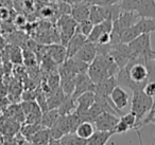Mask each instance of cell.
Masks as SVG:
<instances>
[{
  "instance_id": "cell-1",
  "label": "cell",
  "mask_w": 155,
  "mask_h": 145,
  "mask_svg": "<svg viewBox=\"0 0 155 145\" xmlns=\"http://www.w3.org/2000/svg\"><path fill=\"white\" fill-rule=\"evenodd\" d=\"M119 67L110 54L98 53L95 60L89 64L87 74L95 84L104 81L110 76H116Z\"/></svg>"
},
{
  "instance_id": "cell-2",
  "label": "cell",
  "mask_w": 155,
  "mask_h": 145,
  "mask_svg": "<svg viewBox=\"0 0 155 145\" xmlns=\"http://www.w3.org/2000/svg\"><path fill=\"white\" fill-rule=\"evenodd\" d=\"M153 98L146 93L143 89L133 91V96L131 101V111L137 117L139 128L142 126V119L144 115L152 109Z\"/></svg>"
},
{
  "instance_id": "cell-3",
  "label": "cell",
  "mask_w": 155,
  "mask_h": 145,
  "mask_svg": "<svg viewBox=\"0 0 155 145\" xmlns=\"http://www.w3.org/2000/svg\"><path fill=\"white\" fill-rule=\"evenodd\" d=\"M139 16L135 12L122 11L116 20L113 21V31H112V45L120 43V36L127 29L135 24L139 20Z\"/></svg>"
},
{
  "instance_id": "cell-4",
  "label": "cell",
  "mask_w": 155,
  "mask_h": 145,
  "mask_svg": "<svg viewBox=\"0 0 155 145\" xmlns=\"http://www.w3.org/2000/svg\"><path fill=\"white\" fill-rule=\"evenodd\" d=\"M133 57H143L144 60H155V51L151 46V34L144 33L129 43Z\"/></svg>"
},
{
  "instance_id": "cell-5",
  "label": "cell",
  "mask_w": 155,
  "mask_h": 145,
  "mask_svg": "<svg viewBox=\"0 0 155 145\" xmlns=\"http://www.w3.org/2000/svg\"><path fill=\"white\" fill-rule=\"evenodd\" d=\"M78 21L71 15H62L58 18V27L60 30V40L66 47L68 40L77 31Z\"/></svg>"
},
{
  "instance_id": "cell-6",
  "label": "cell",
  "mask_w": 155,
  "mask_h": 145,
  "mask_svg": "<svg viewBox=\"0 0 155 145\" xmlns=\"http://www.w3.org/2000/svg\"><path fill=\"white\" fill-rule=\"evenodd\" d=\"M110 102L112 106L120 115H122V110L127 108L130 104V95L120 85H117L110 93Z\"/></svg>"
},
{
  "instance_id": "cell-7",
  "label": "cell",
  "mask_w": 155,
  "mask_h": 145,
  "mask_svg": "<svg viewBox=\"0 0 155 145\" xmlns=\"http://www.w3.org/2000/svg\"><path fill=\"white\" fill-rule=\"evenodd\" d=\"M119 119H120V117L115 114V113L103 111L94 120V124H95V127L97 130L114 131L117 123L119 122Z\"/></svg>"
},
{
  "instance_id": "cell-8",
  "label": "cell",
  "mask_w": 155,
  "mask_h": 145,
  "mask_svg": "<svg viewBox=\"0 0 155 145\" xmlns=\"http://www.w3.org/2000/svg\"><path fill=\"white\" fill-rule=\"evenodd\" d=\"M95 88L96 84L91 81L87 73H79L75 76V86L72 96L77 98L86 91H95Z\"/></svg>"
},
{
  "instance_id": "cell-9",
  "label": "cell",
  "mask_w": 155,
  "mask_h": 145,
  "mask_svg": "<svg viewBox=\"0 0 155 145\" xmlns=\"http://www.w3.org/2000/svg\"><path fill=\"white\" fill-rule=\"evenodd\" d=\"M20 130V122L9 115L0 117V134L5 137H15Z\"/></svg>"
},
{
  "instance_id": "cell-10",
  "label": "cell",
  "mask_w": 155,
  "mask_h": 145,
  "mask_svg": "<svg viewBox=\"0 0 155 145\" xmlns=\"http://www.w3.org/2000/svg\"><path fill=\"white\" fill-rule=\"evenodd\" d=\"M97 54H98L97 44L87 40L86 43L83 45V47L75 53L74 56L77 58H79V60L87 63V64H91V63L95 60Z\"/></svg>"
},
{
  "instance_id": "cell-11",
  "label": "cell",
  "mask_w": 155,
  "mask_h": 145,
  "mask_svg": "<svg viewBox=\"0 0 155 145\" xmlns=\"http://www.w3.org/2000/svg\"><path fill=\"white\" fill-rule=\"evenodd\" d=\"M112 31H113V20L106 19L104 21L100 22V24H94V28L91 30V34L87 37V40L97 44L98 39L100 38L101 35H103L104 33H112Z\"/></svg>"
},
{
  "instance_id": "cell-12",
  "label": "cell",
  "mask_w": 155,
  "mask_h": 145,
  "mask_svg": "<svg viewBox=\"0 0 155 145\" xmlns=\"http://www.w3.org/2000/svg\"><path fill=\"white\" fill-rule=\"evenodd\" d=\"M91 8V3H89L87 0H84V1H82V2H80V3L72 5L70 15L72 16L78 22L84 21V20L89 19Z\"/></svg>"
},
{
  "instance_id": "cell-13",
  "label": "cell",
  "mask_w": 155,
  "mask_h": 145,
  "mask_svg": "<svg viewBox=\"0 0 155 145\" xmlns=\"http://www.w3.org/2000/svg\"><path fill=\"white\" fill-rule=\"evenodd\" d=\"M86 41H87L86 36H84L83 34H81V33L75 31V33L71 36V38L69 39L66 45L67 58L74 56L75 53L83 47V45H84Z\"/></svg>"
},
{
  "instance_id": "cell-14",
  "label": "cell",
  "mask_w": 155,
  "mask_h": 145,
  "mask_svg": "<svg viewBox=\"0 0 155 145\" xmlns=\"http://www.w3.org/2000/svg\"><path fill=\"white\" fill-rule=\"evenodd\" d=\"M96 102V93L95 91H86L84 93L81 94L79 98H77V110L75 112L79 115L83 114L84 112H86L93 104Z\"/></svg>"
},
{
  "instance_id": "cell-15",
  "label": "cell",
  "mask_w": 155,
  "mask_h": 145,
  "mask_svg": "<svg viewBox=\"0 0 155 145\" xmlns=\"http://www.w3.org/2000/svg\"><path fill=\"white\" fill-rule=\"evenodd\" d=\"M47 55L55 63L56 65H62L67 60L66 47L63 45H52L48 47Z\"/></svg>"
},
{
  "instance_id": "cell-16",
  "label": "cell",
  "mask_w": 155,
  "mask_h": 145,
  "mask_svg": "<svg viewBox=\"0 0 155 145\" xmlns=\"http://www.w3.org/2000/svg\"><path fill=\"white\" fill-rule=\"evenodd\" d=\"M136 13L139 17L155 18V0H140Z\"/></svg>"
},
{
  "instance_id": "cell-17",
  "label": "cell",
  "mask_w": 155,
  "mask_h": 145,
  "mask_svg": "<svg viewBox=\"0 0 155 145\" xmlns=\"http://www.w3.org/2000/svg\"><path fill=\"white\" fill-rule=\"evenodd\" d=\"M114 131H102V130H96L91 138L86 140V145H105L114 136Z\"/></svg>"
},
{
  "instance_id": "cell-18",
  "label": "cell",
  "mask_w": 155,
  "mask_h": 145,
  "mask_svg": "<svg viewBox=\"0 0 155 145\" xmlns=\"http://www.w3.org/2000/svg\"><path fill=\"white\" fill-rule=\"evenodd\" d=\"M77 98H74L72 96V94H66L65 98L63 100V102L61 103V105L58 107V111H60L61 115H67L70 113L75 112L77 110Z\"/></svg>"
},
{
  "instance_id": "cell-19",
  "label": "cell",
  "mask_w": 155,
  "mask_h": 145,
  "mask_svg": "<svg viewBox=\"0 0 155 145\" xmlns=\"http://www.w3.org/2000/svg\"><path fill=\"white\" fill-rule=\"evenodd\" d=\"M66 96V93L63 91L62 88H55L52 91H50V95L47 98V108L48 109H53L58 108L63 102V100Z\"/></svg>"
},
{
  "instance_id": "cell-20",
  "label": "cell",
  "mask_w": 155,
  "mask_h": 145,
  "mask_svg": "<svg viewBox=\"0 0 155 145\" xmlns=\"http://www.w3.org/2000/svg\"><path fill=\"white\" fill-rule=\"evenodd\" d=\"M60 117H61V113L58 108L48 109V110L44 111L43 117H41V126L45 128H51L56 123V121H58Z\"/></svg>"
},
{
  "instance_id": "cell-21",
  "label": "cell",
  "mask_w": 155,
  "mask_h": 145,
  "mask_svg": "<svg viewBox=\"0 0 155 145\" xmlns=\"http://www.w3.org/2000/svg\"><path fill=\"white\" fill-rule=\"evenodd\" d=\"M135 28L139 35L144 34V33H152L155 32V18H144L140 17L139 20L136 22Z\"/></svg>"
},
{
  "instance_id": "cell-22",
  "label": "cell",
  "mask_w": 155,
  "mask_h": 145,
  "mask_svg": "<svg viewBox=\"0 0 155 145\" xmlns=\"http://www.w3.org/2000/svg\"><path fill=\"white\" fill-rule=\"evenodd\" d=\"M96 127L94 122L91 121H82L79 125H78L77 129H75V134L82 139L87 140L93 136V134L96 131Z\"/></svg>"
},
{
  "instance_id": "cell-23",
  "label": "cell",
  "mask_w": 155,
  "mask_h": 145,
  "mask_svg": "<svg viewBox=\"0 0 155 145\" xmlns=\"http://www.w3.org/2000/svg\"><path fill=\"white\" fill-rule=\"evenodd\" d=\"M51 136H50L49 128H41L34 136L31 138L30 143L33 144H50Z\"/></svg>"
},
{
  "instance_id": "cell-24",
  "label": "cell",
  "mask_w": 155,
  "mask_h": 145,
  "mask_svg": "<svg viewBox=\"0 0 155 145\" xmlns=\"http://www.w3.org/2000/svg\"><path fill=\"white\" fill-rule=\"evenodd\" d=\"M61 145H86V140L78 136L75 132H68L60 139Z\"/></svg>"
},
{
  "instance_id": "cell-25",
  "label": "cell",
  "mask_w": 155,
  "mask_h": 145,
  "mask_svg": "<svg viewBox=\"0 0 155 145\" xmlns=\"http://www.w3.org/2000/svg\"><path fill=\"white\" fill-rule=\"evenodd\" d=\"M89 20L94 24H100V22L106 20L104 7H101V5H91V14H89Z\"/></svg>"
},
{
  "instance_id": "cell-26",
  "label": "cell",
  "mask_w": 155,
  "mask_h": 145,
  "mask_svg": "<svg viewBox=\"0 0 155 145\" xmlns=\"http://www.w3.org/2000/svg\"><path fill=\"white\" fill-rule=\"evenodd\" d=\"M8 54L9 58L13 64L20 65L24 63V51H21L18 46L13 45L8 47Z\"/></svg>"
},
{
  "instance_id": "cell-27",
  "label": "cell",
  "mask_w": 155,
  "mask_h": 145,
  "mask_svg": "<svg viewBox=\"0 0 155 145\" xmlns=\"http://www.w3.org/2000/svg\"><path fill=\"white\" fill-rule=\"evenodd\" d=\"M41 128H43L41 124H30V123H25V125L20 128V132H21L22 137L28 140L30 143V140Z\"/></svg>"
},
{
  "instance_id": "cell-28",
  "label": "cell",
  "mask_w": 155,
  "mask_h": 145,
  "mask_svg": "<svg viewBox=\"0 0 155 145\" xmlns=\"http://www.w3.org/2000/svg\"><path fill=\"white\" fill-rule=\"evenodd\" d=\"M7 114L9 115V117L13 118V119H15L16 121L20 122V123L25 122V120H26V115H25L21 104L20 105H11V106L8 108Z\"/></svg>"
},
{
  "instance_id": "cell-29",
  "label": "cell",
  "mask_w": 155,
  "mask_h": 145,
  "mask_svg": "<svg viewBox=\"0 0 155 145\" xmlns=\"http://www.w3.org/2000/svg\"><path fill=\"white\" fill-rule=\"evenodd\" d=\"M93 28H94V24L89 19H87V20H84V21L78 22L77 32L81 33V34H83L84 36L88 37V35L91 34Z\"/></svg>"
},
{
  "instance_id": "cell-30",
  "label": "cell",
  "mask_w": 155,
  "mask_h": 145,
  "mask_svg": "<svg viewBox=\"0 0 155 145\" xmlns=\"http://www.w3.org/2000/svg\"><path fill=\"white\" fill-rule=\"evenodd\" d=\"M91 5H101V7H105V5H113L120 3L122 0H87Z\"/></svg>"
},
{
  "instance_id": "cell-31",
  "label": "cell",
  "mask_w": 155,
  "mask_h": 145,
  "mask_svg": "<svg viewBox=\"0 0 155 145\" xmlns=\"http://www.w3.org/2000/svg\"><path fill=\"white\" fill-rule=\"evenodd\" d=\"M58 11L62 13V15H70L71 14V9H72V5L70 3L66 2V1H61L58 5Z\"/></svg>"
},
{
  "instance_id": "cell-32",
  "label": "cell",
  "mask_w": 155,
  "mask_h": 145,
  "mask_svg": "<svg viewBox=\"0 0 155 145\" xmlns=\"http://www.w3.org/2000/svg\"><path fill=\"white\" fill-rule=\"evenodd\" d=\"M143 91L152 98L155 96V81H149L143 87Z\"/></svg>"
},
{
  "instance_id": "cell-33",
  "label": "cell",
  "mask_w": 155,
  "mask_h": 145,
  "mask_svg": "<svg viewBox=\"0 0 155 145\" xmlns=\"http://www.w3.org/2000/svg\"><path fill=\"white\" fill-rule=\"evenodd\" d=\"M127 130H130V127L124 123V122L121 121V120L119 119V122L117 123L116 127H115V130H114L115 134H124V132H127Z\"/></svg>"
},
{
  "instance_id": "cell-34",
  "label": "cell",
  "mask_w": 155,
  "mask_h": 145,
  "mask_svg": "<svg viewBox=\"0 0 155 145\" xmlns=\"http://www.w3.org/2000/svg\"><path fill=\"white\" fill-rule=\"evenodd\" d=\"M82 1H84V0H66V2L70 3L71 5H75V3H80V2H82Z\"/></svg>"
},
{
  "instance_id": "cell-35",
  "label": "cell",
  "mask_w": 155,
  "mask_h": 145,
  "mask_svg": "<svg viewBox=\"0 0 155 145\" xmlns=\"http://www.w3.org/2000/svg\"><path fill=\"white\" fill-rule=\"evenodd\" d=\"M58 2H61V1H66V0H56Z\"/></svg>"
},
{
  "instance_id": "cell-36",
  "label": "cell",
  "mask_w": 155,
  "mask_h": 145,
  "mask_svg": "<svg viewBox=\"0 0 155 145\" xmlns=\"http://www.w3.org/2000/svg\"><path fill=\"white\" fill-rule=\"evenodd\" d=\"M43 1H48V0H43Z\"/></svg>"
}]
</instances>
